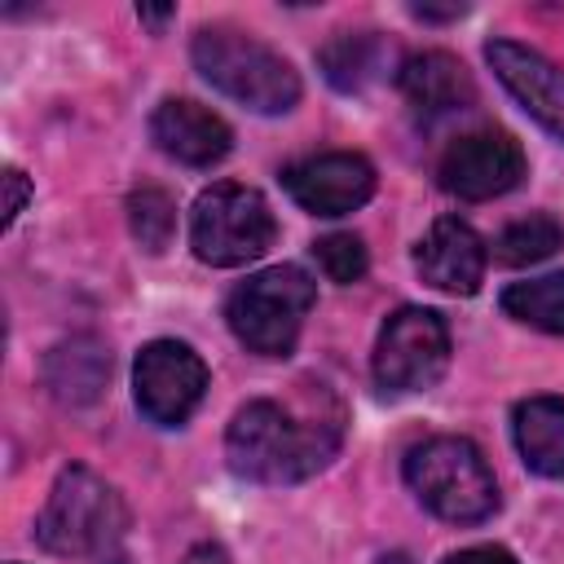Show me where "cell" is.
<instances>
[{
	"mask_svg": "<svg viewBox=\"0 0 564 564\" xmlns=\"http://www.w3.org/2000/svg\"><path fill=\"white\" fill-rule=\"evenodd\" d=\"M344 441V414L335 405H291V401H247L229 432H225V458L242 480L256 485H295L322 471Z\"/></svg>",
	"mask_w": 564,
	"mask_h": 564,
	"instance_id": "6da1fadb",
	"label": "cell"
},
{
	"mask_svg": "<svg viewBox=\"0 0 564 564\" xmlns=\"http://www.w3.org/2000/svg\"><path fill=\"white\" fill-rule=\"evenodd\" d=\"M123 533H128V507L115 485H106L93 467L70 463L35 520V542L66 560H93V564H123Z\"/></svg>",
	"mask_w": 564,
	"mask_h": 564,
	"instance_id": "7a4b0ae2",
	"label": "cell"
},
{
	"mask_svg": "<svg viewBox=\"0 0 564 564\" xmlns=\"http://www.w3.org/2000/svg\"><path fill=\"white\" fill-rule=\"evenodd\" d=\"M194 70L225 93L229 101L256 110V115H286L300 101V75L295 66L269 48L264 40L238 31V26H203L189 44Z\"/></svg>",
	"mask_w": 564,
	"mask_h": 564,
	"instance_id": "3957f363",
	"label": "cell"
},
{
	"mask_svg": "<svg viewBox=\"0 0 564 564\" xmlns=\"http://www.w3.org/2000/svg\"><path fill=\"white\" fill-rule=\"evenodd\" d=\"M405 485L432 516L449 524H480L498 511V480L467 436L419 441L405 454Z\"/></svg>",
	"mask_w": 564,
	"mask_h": 564,
	"instance_id": "277c9868",
	"label": "cell"
},
{
	"mask_svg": "<svg viewBox=\"0 0 564 564\" xmlns=\"http://www.w3.org/2000/svg\"><path fill=\"white\" fill-rule=\"evenodd\" d=\"M317 304V282L300 264H273L238 282L225 300L234 339L260 357H286Z\"/></svg>",
	"mask_w": 564,
	"mask_h": 564,
	"instance_id": "5b68a950",
	"label": "cell"
},
{
	"mask_svg": "<svg viewBox=\"0 0 564 564\" xmlns=\"http://www.w3.org/2000/svg\"><path fill=\"white\" fill-rule=\"evenodd\" d=\"M278 238V220L260 189L238 181H216L194 198L189 247L212 269H238L260 260Z\"/></svg>",
	"mask_w": 564,
	"mask_h": 564,
	"instance_id": "8992f818",
	"label": "cell"
},
{
	"mask_svg": "<svg viewBox=\"0 0 564 564\" xmlns=\"http://www.w3.org/2000/svg\"><path fill=\"white\" fill-rule=\"evenodd\" d=\"M375 383L388 397H410L427 392L441 383L449 366V326L432 308H397L375 339Z\"/></svg>",
	"mask_w": 564,
	"mask_h": 564,
	"instance_id": "52a82bcc",
	"label": "cell"
},
{
	"mask_svg": "<svg viewBox=\"0 0 564 564\" xmlns=\"http://www.w3.org/2000/svg\"><path fill=\"white\" fill-rule=\"evenodd\" d=\"M203 392H207V366H203V357L189 344H181V339H150L137 352L132 397H137V410L150 423H159V427L185 423L198 410Z\"/></svg>",
	"mask_w": 564,
	"mask_h": 564,
	"instance_id": "ba28073f",
	"label": "cell"
},
{
	"mask_svg": "<svg viewBox=\"0 0 564 564\" xmlns=\"http://www.w3.org/2000/svg\"><path fill=\"white\" fill-rule=\"evenodd\" d=\"M441 189L463 198V203H485V198H498L507 189L520 185L524 176V150L511 132H498V128H480V132H467L458 137L445 154H441Z\"/></svg>",
	"mask_w": 564,
	"mask_h": 564,
	"instance_id": "9c48e42d",
	"label": "cell"
},
{
	"mask_svg": "<svg viewBox=\"0 0 564 564\" xmlns=\"http://www.w3.org/2000/svg\"><path fill=\"white\" fill-rule=\"evenodd\" d=\"M282 185L313 216H348L375 194V163L352 150L308 154L282 172Z\"/></svg>",
	"mask_w": 564,
	"mask_h": 564,
	"instance_id": "30bf717a",
	"label": "cell"
},
{
	"mask_svg": "<svg viewBox=\"0 0 564 564\" xmlns=\"http://www.w3.org/2000/svg\"><path fill=\"white\" fill-rule=\"evenodd\" d=\"M485 62L502 79V88L551 132L564 141V66L551 62L546 53L516 44V40H489Z\"/></svg>",
	"mask_w": 564,
	"mask_h": 564,
	"instance_id": "8fae6325",
	"label": "cell"
},
{
	"mask_svg": "<svg viewBox=\"0 0 564 564\" xmlns=\"http://www.w3.org/2000/svg\"><path fill=\"white\" fill-rule=\"evenodd\" d=\"M150 141L167 159H176L185 167H212V163H220L234 150L229 123L216 110H207V106H198L189 97H163L154 106V115H150Z\"/></svg>",
	"mask_w": 564,
	"mask_h": 564,
	"instance_id": "7c38bea8",
	"label": "cell"
},
{
	"mask_svg": "<svg viewBox=\"0 0 564 564\" xmlns=\"http://www.w3.org/2000/svg\"><path fill=\"white\" fill-rule=\"evenodd\" d=\"M485 238L458 220V216H441L432 220V229L419 238L414 247V269L427 286L445 291V295H471L485 278Z\"/></svg>",
	"mask_w": 564,
	"mask_h": 564,
	"instance_id": "4fadbf2b",
	"label": "cell"
},
{
	"mask_svg": "<svg viewBox=\"0 0 564 564\" xmlns=\"http://www.w3.org/2000/svg\"><path fill=\"white\" fill-rule=\"evenodd\" d=\"M397 84H401L405 101L414 106V115H423V119H445L476 101V84H471L467 66L445 48L405 57L397 70Z\"/></svg>",
	"mask_w": 564,
	"mask_h": 564,
	"instance_id": "5bb4252c",
	"label": "cell"
},
{
	"mask_svg": "<svg viewBox=\"0 0 564 564\" xmlns=\"http://www.w3.org/2000/svg\"><path fill=\"white\" fill-rule=\"evenodd\" d=\"M110 379V352L97 335H70L44 357V383L62 405H88Z\"/></svg>",
	"mask_w": 564,
	"mask_h": 564,
	"instance_id": "9a60e30c",
	"label": "cell"
},
{
	"mask_svg": "<svg viewBox=\"0 0 564 564\" xmlns=\"http://www.w3.org/2000/svg\"><path fill=\"white\" fill-rule=\"evenodd\" d=\"M511 436L533 476H564V397H529L511 414Z\"/></svg>",
	"mask_w": 564,
	"mask_h": 564,
	"instance_id": "2e32d148",
	"label": "cell"
},
{
	"mask_svg": "<svg viewBox=\"0 0 564 564\" xmlns=\"http://www.w3.org/2000/svg\"><path fill=\"white\" fill-rule=\"evenodd\" d=\"M383 62H388V44L379 40V31H335L317 53L326 84L339 93L370 88L383 75Z\"/></svg>",
	"mask_w": 564,
	"mask_h": 564,
	"instance_id": "e0dca14e",
	"label": "cell"
},
{
	"mask_svg": "<svg viewBox=\"0 0 564 564\" xmlns=\"http://www.w3.org/2000/svg\"><path fill=\"white\" fill-rule=\"evenodd\" d=\"M502 313L546 330V335H564V269L546 273V278H529V282H511L502 291Z\"/></svg>",
	"mask_w": 564,
	"mask_h": 564,
	"instance_id": "ac0fdd59",
	"label": "cell"
},
{
	"mask_svg": "<svg viewBox=\"0 0 564 564\" xmlns=\"http://www.w3.org/2000/svg\"><path fill=\"white\" fill-rule=\"evenodd\" d=\"M564 247V225L546 212H533V216H520L511 220L498 238H494V256L511 269H524V264H538L546 256H555Z\"/></svg>",
	"mask_w": 564,
	"mask_h": 564,
	"instance_id": "d6986e66",
	"label": "cell"
},
{
	"mask_svg": "<svg viewBox=\"0 0 564 564\" xmlns=\"http://www.w3.org/2000/svg\"><path fill=\"white\" fill-rule=\"evenodd\" d=\"M128 225H132V238H137L150 256H159V251L172 242V234H176V203L167 198V189L141 185V189H132V198H128Z\"/></svg>",
	"mask_w": 564,
	"mask_h": 564,
	"instance_id": "ffe728a7",
	"label": "cell"
},
{
	"mask_svg": "<svg viewBox=\"0 0 564 564\" xmlns=\"http://www.w3.org/2000/svg\"><path fill=\"white\" fill-rule=\"evenodd\" d=\"M313 256H317L322 273H326L330 282H339V286L361 282L366 269H370V256H366V247H361L357 234H326V238L313 242Z\"/></svg>",
	"mask_w": 564,
	"mask_h": 564,
	"instance_id": "44dd1931",
	"label": "cell"
},
{
	"mask_svg": "<svg viewBox=\"0 0 564 564\" xmlns=\"http://www.w3.org/2000/svg\"><path fill=\"white\" fill-rule=\"evenodd\" d=\"M441 564H520V560L507 546H467V551L445 555Z\"/></svg>",
	"mask_w": 564,
	"mask_h": 564,
	"instance_id": "7402d4cb",
	"label": "cell"
},
{
	"mask_svg": "<svg viewBox=\"0 0 564 564\" xmlns=\"http://www.w3.org/2000/svg\"><path fill=\"white\" fill-rule=\"evenodd\" d=\"M4 189H9V198H4V229L18 220V212L26 207V194H31V181L18 172V167H9L4 172Z\"/></svg>",
	"mask_w": 564,
	"mask_h": 564,
	"instance_id": "603a6c76",
	"label": "cell"
},
{
	"mask_svg": "<svg viewBox=\"0 0 564 564\" xmlns=\"http://www.w3.org/2000/svg\"><path fill=\"white\" fill-rule=\"evenodd\" d=\"M181 564H229V551L220 542H198V546H189V555Z\"/></svg>",
	"mask_w": 564,
	"mask_h": 564,
	"instance_id": "cb8c5ba5",
	"label": "cell"
},
{
	"mask_svg": "<svg viewBox=\"0 0 564 564\" xmlns=\"http://www.w3.org/2000/svg\"><path fill=\"white\" fill-rule=\"evenodd\" d=\"M410 13H414V18H423V22H449V18H463L467 9H463V4H449V9H432V4H414Z\"/></svg>",
	"mask_w": 564,
	"mask_h": 564,
	"instance_id": "d4e9b609",
	"label": "cell"
},
{
	"mask_svg": "<svg viewBox=\"0 0 564 564\" xmlns=\"http://www.w3.org/2000/svg\"><path fill=\"white\" fill-rule=\"evenodd\" d=\"M172 13H176L172 4H167V9H150V4H137V18H141V22H150L154 31H159V26H167V18H172Z\"/></svg>",
	"mask_w": 564,
	"mask_h": 564,
	"instance_id": "484cf974",
	"label": "cell"
}]
</instances>
